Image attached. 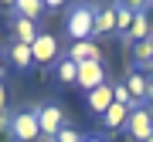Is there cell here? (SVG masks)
<instances>
[{"label": "cell", "instance_id": "6da1fadb", "mask_svg": "<svg viewBox=\"0 0 153 142\" xmlns=\"http://www.w3.org/2000/svg\"><path fill=\"white\" fill-rule=\"evenodd\" d=\"M65 34L75 41H95V4H71L65 10Z\"/></svg>", "mask_w": 153, "mask_h": 142}, {"label": "cell", "instance_id": "7a4b0ae2", "mask_svg": "<svg viewBox=\"0 0 153 142\" xmlns=\"http://www.w3.org/2000/svg\"><path fill=\"white\" fill-rule=\"evenodd\" d=\"M7 132H10V139H14V142H38V139H41L38 108H34V105H24V108H17L10 119H7Z\"/></svg>", "mask_w": 153, "mask_h": 142}, {"label": "cell", "instance_id": "3957f363", "mask_svg": "<svg viewBox=\"0 0 153 142\" xmlns=\"http://www.w3.org/2000/svg\"><path fill=\"white\" fill-rule=\"evenodd\" d=\"M31 54H34V68H55V61L61 58V48H58V37L48 31L38 34V41L31 44Z\"/></svg>", "mask_w": 153, "mask_h": 142}, {"label": "cell", "instance_id": "277c9868", "mask_svg": "<svg viewBox=\"0 0 153 142\" xmlns=\"http://www.w3.org/2000/svg\"><path fill=\"white\" fill-rule=\"evenodd\" d=\"M38 125H41V139L55 142V135L68 125V122H65V112H61L58 105H38Z\"/></svg>", "mask_w": 153, "mask_h": 142}, {"label": "cell", "instance_id": "5b68a950", "mask_svg": "<svg viewBox=\"0 0 153 142\" xmlns=\"http://www.w3.org/2000/svg\"><path fill=\"white\" fill-rule=\"evenodd\" d=\"M126 135H129V142H146L153 135V122H150V108L146 105H140V108L129 112V119H126Z\"/></svg>", "mask_w": 153, "mask_h": 142}, {"label": "cell", "instance_id": "8992f818", "mask_svg": "<svg viewBox=\"0 0 153 142\" xmlns=\"http://www.w3.org/2000/svg\"><path fill=\"white\" fill-rule=\"evenodd\" d=\"M109 81V71H105L102 61H85V64H78V85L85 88V91H95L99 85Z\"/></svg>", "mask_w": 153, "mask_h": 142}, {"label": "cell", "instance_id": "52a82bcc", "mask_svg": "<svg viewBox=\"0 0 153 142\" xmlns=\"http://www.w3.org/2000/svg\"><path fill=\"white\" fill-rule=\"evenodd\" d=\"M4 61H7L14 71H31V68H34V54H31V48H27V44H17V41L7 44Z\"/></svg>", "mask_w": 153, "mask_h": 142}, {"label": "cell", "instance_id": "ba28073f", "mask_svg": "<svg viewBox=\"0 0 153 142\" xmlns=\"http://www.w3.org/2000/svg\"><path fill=\"white\" fill-rule=\"evenodd\" d=\"M10 31H14V41H17V44H27V48L38 41V34H41L34 20H27V17H17V14H10Z\"/></svg>", "mask_w": 153, "mask_h": 142}, {"label": "cell", "instance_id": "9c48e42d", "mask_svg": "<svg viewBox=\"0 0 153 142\" xmlns=\"http://www.w3.org/2000/svg\"><path fill=\"white\" fill-rule=\"evenodd\" d=\"M65 58H71L75 64H85V61H102V51H99L95 41H75L65 51Z\"/></svg>", "mask_w": 153, "mask_h": 142}, {"label": "cell", "instance_id": "30bf717a", "mask_svg": "<svg viewBox=\"0 0 153 142\" xmlns=\"http://www.w3.org/2000/svg\"><path fill=\"white\" fill-rule=\"evenodd\" d=\"M126 119H129V108H123V105H109L102 115H99V125H102L105 132H119V129H126Z\"/></svg>", "mask_w": 153, "mask_h": 142}, {"label": "cell", "instance_id": "8fae6325", "mask_svg": "<svg viewBox=\"0 0 153 142\" xmlns=\"http://www.w3.org/2000/svg\"><path fill=\"white\" fill-rule=\"evenodd\" d=\"M85 105H88V112H92V115H102V112L112 105V81H105V85H99L95 91H88Z\"/></svg>", "mask_w": 153, "mask_h": 142}, {"label": "cell", "instance_id": "7c38bea8", "mask_svg": "<svg viewBox=\"0 0 153 142\" xmlns=\"http://www.w3.org/2000/svg\"><path fill=\"white\" fill-rule=\"evenodd\" d=\"M112 34L116 37V7L109 4H95V37Z\"/></svg>", "mask_w": 153, "mask_h": 142}, {"label": "cell", "instance_id": "4fadbf2b", "mask_svg": "<svg viewBox=\"0 0 153 142\" xmlns=\"http://www.w3.org/2000/svg\"><path fill=\"white\" fill-rule=\"evenodd\" d=\"M51 71H55V81H58V85H78V64H75L71 58L61 54Z\"/></svg>", "mask_w": 153, "mask_h": 142}, {"label": "cell", "instance_id": "5bb4252c", "mask_svg": "<svg viewBox=\"0 0 153 142\" xmlns=\"http://www.w3.org/2000/svg\"><path fill=\"white\" fill-rule=\"evenodd\" d=\"M126 91L133 95V102L136 105H146V85H150V75H140V71H129V78H126Z\"/></svg>", "mask_w": 153, "mask_h": 142}, {"label": "cell", "instance_id": "9a60e30c", "mask_svg": "<svg viewBox=\"0 0 153 142\" xmlns=\"http://www.w3.org/2000/svg\"><path fill=\"white\" fill-rule=\"evenodd\" d=\"M150 37H153V24H150V14H133V27H129V44L150 41Z\"/></svg>", "mask_w": 153, "mask_h": 142}, {"label": "cell", "instance_id": "2e32d148", "mask_svg": "<svg viewBox=\"0 0 153 142\" xmlns=\"http://www.w3.org/2000/svg\"><path fill=\"white\" fill-rule=\"evenodd\" d=\"M129 27H133V10H126V7L119 4L116 7V37H119L123 44H129Z\"/></svg>", "mask_w": 153, "mask_h": 142}, {"label": "cell", "instance_id": "e0dca14e", "mask_svg": "<svg viewBox=\"0 0 153 142\" xmlns=\"http://www.w3.org/2000/svg\"><path fill=\"white\" fill-rule=\"evenodd\" d=\"M14 14H17V17H27V20L38 24V17L44 14V4H41V0H17Z\"/></svg>", "mask_w": 153, "mask_h": 142}, {"label": "cell", "instance_id": "ac0fdd59", "mask_svg": "<svg viewBox=\"0 0 153 142\" xmlns=\"http://www.w3.org/2000/svg\"><path fill=\"white\" fill-rule=\"evenodd\" d=\"M123 7H126V10H133V14H150L153 0H123Z\"/></svg>", "mask_w": 153, "mask_h": 142}, {"label": "cell", "instance_id": "d6986e66", "mask_svg": "<svg viewBox=\"0 0 153 142\" xmlns=\"http://www.w3.org/2000/svg\"><path fill=\"white\" fill-rule=\"evenodd\" d=\"M55 142H82V132H75L71 125H65V129L55 135Z\"/></svg>", "mask_w": 153, "mask_h": 142}, {"label": "cell", "instance_id": "ffe728a7", "mask_svg": "<svg viewBox=\"0 0 153 142\" xmlns=\"http://www.w3.org/2000/svg\"><path fill=\"white\" fill-rule=\"evenodd\" d=\"M44 10H61V7H68V0H41Z\"/></svg>", "mask_w": 153, "mask_h": 142}, {"label": "cell", "instance_id": "44dd1931", "mask_svg": "<svg viewBox=\"0 0 153 142\" xmlns=\"http://www.w3.org/2000/svg\"><path fill=\"white\" fill-rule=\"evenodd\" d=\"M4 108H7V85L0 81V115H4Z\"/></svg>", "mask_w": 153, "mask_h": 142}, {"label": "cell", "instance_id": "7402d4cb", "mask_svg": "<svg viewBox=\"0 0 153 142\" xmlns=\"http://www.w3.org/2000/svg\"><path fill=\"white\" fill-rule=\"evenodd\" d=\"M146 105H153V78H150V85H146Z\"/></svg>", "mask_w": 153, "mask_h": 142}, {"label": "cell", "instance_id": "603a6c76", "mask_svg": "<svg viewBox=\"0 0 153 142\" xmlns=\"http://www.w3.org/2000/svg\"><path fill=\"white\" fill-rule=\"evenodd\" d=\"M0 7H7V10L14 14V7H17V0H0Z\"/></svg>", "mask_w": 153, "mask_h": 142}, {"label": "cell", "instance_id": "cb8c5ba5", "mask_svg": "<svg viewBox=\"0 0 153 142\" xmlns=\"http://www.w3.org/2000/svg\"><path fill=\"white\" fill-rule=\"evenodd\" d=\"M0 81H4V51H0Z\"/></svg>", "mask_w": 153, "mask_h": 142}, {"label": "cell", "instance_id": "d4e9b609", "mask_svg": "<svg viewBox=\"0 0 153 142\" xmlns=\"http://www.w3.org/2000/svg\"><path fill=\"white\" fill-rule=\"evenodd\" d=\"M82 142H102V139H99V135H88V139H82Z\"/></svg>", "mask_w": 153, "mask_h": 142}, {"label": "cell", "instance_id": "484cf974", "mask_svg": "<svg viewBox=\"0 0 153 142\" xmlns=\"http://www.w3.org/2000/svg\"><path fill=\"white\" fill-rule=\"evenodd\" d=\"M105 4H109V7H119V4H123V0H105Z\"/></svg>", "mask_w": 153, "mask_h": 142}, {"label": "cell", "instance_id": "4316f807", "mask_svg": "<svg viewBox=\"0 0 153 142\" xmlns=\"http://www.w3.org/2000/svg\"><path fill=\"white\" fill-rule=\"evenodd\" d=\"M75 4H95V0H75Z\"/></svg>", "mask_w": 153, "mask_h": 142}, {"label": "cell", "instance_id": "83f0119b", "mask_svg": "<svg viewBox=\"0 0 153 142\" xmlns=\"http://www.w3.org/2000/svg\"><path fill=\"white\" fill-rule=\"evenodd\" d=\"M150 44H153V37H150Z\"/></svg>", "mask_w": 153, "mask_h": 142}]
</instances>
